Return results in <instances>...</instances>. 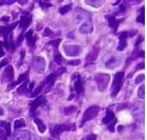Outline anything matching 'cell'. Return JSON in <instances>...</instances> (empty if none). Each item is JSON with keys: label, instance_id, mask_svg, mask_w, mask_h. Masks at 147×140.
Listing matches in <instances>:
<instances>
[{"label": "cell", "instance_id": "obj_9", "mask_svg": "<svg viewBox=\"0 0 147 140\" xmlns=\"http://www.w3.org/2000/svg\"><path fill=\"white\" fill-rule=\"evenodd\" d=\"M13 140H31V133L25 130L17 131L14 133Z\"/></svg>", "mask_w": 147, "mask_h": 140}, {"label": "cell", "instance_id": "obj_16", "mask_svg": "<svg viewBox=\"0 0 147 140\" xmlns=\"http://www.w3.org/2000/svg\"><path fill=\"white\" fill-rule=\"evenodd\" d=\"M16 25H17V22L13 23V24H11L9 27H7V25H6V27H2V28H0V35H2V36H4V38H6L9 34L12 33V30L15 28Z\"/></svg>", "mask_w": 147, "mask_h": 140}, {"label": "cell", "instance_id": "obj_2", "mask_svg": "<svg viewBox=\"0 0 147 140\" xmlns=\"http://www.w3.org/2000/svg\"><path fill=\"white\" fill-rule=\"evenodd\" d=\"M123 79H124V73L123 72H119L116 74L115 76V80H113V91H111V96L115 97L118 95L120 92L121 88L123 84Z\"/></svg>", "mask_w": 147, "mask_h": 140}, {"label": "cell", "instance_id": "obj_24", "mask_svg": "<svg viewBox=\"0 0 147 140\" xmlns=\"http://www.w3.org/2000/svg\"><path fill=\"white\" fill-rule=\"evenodd\" d=\"M54 59H55V61L57 62V63H59V64L63 63V57L60 55V53H59L57 50H56L55 54H54Z\"/></svg>", "mask_w": 147, "mask_h": 140}, {"label": "cell", "instance_id": "obj_11", "mask_svg": "<svg viewBox=\"0 0 147 140\" xmlns=\"http://www.w3.org/2000/svg\"><path fill=\"white\" fill-rule=\"evenodd\" d=\"M14 79V67L12 65H7L3 72V81L9 82Z\"/></svg>", "mask_w": 147, "mask_h": 140}, {"label": "cell", "instance_id": "obj_32", "mask_svg": "<svg viewBox=\"0 0 147 140\" xmlns=\"http://www.w3.org/2000/svg\"><path fill=\"white\" fill-rule=\"evenodd\" d=\"M138 96L141 98V99H143V98L145 97V86H144V85H141V88H139Z\"/></svg>", "mask_w": 147, "mask_h": 140}, {"label": "cell", "instance_id": "obj_5", "mask_svg": "<svg viewBox=\"0 0 147 140\" xmlns=\"http://www.w3.org/2000/svg\"><path fill=\"white\" fill-rule=\"evenodd\" d=\"M34 67H35V70H36L37 73H43L44 71H45V67H46V62L44 60V58L43 57H36L35 59V62H34Z\"/></svg>", "mask_w": 147, "mask_h": 140}, {"label": "cell", "instance_id": "obj_14", "mask_svg": "<svg viewBox=\"0 0 147 140\" xmlns=\"http://www.w3.org/2000/svg\"><path fill=\"white\" fill-rule=\"evenodd\" d=\"M98 54H99V44H96L94 46L92 51H90V53L86 57V61L87 62H94L97 59V57H98Z\"/></svg>", "mask_w": 147, "mask_h": 140}, {"label": "cell", "instance_id": "obj_26", "mask_svg": "<svg viewBox=\"0 0 147 140\" xmlns=\"http://www.w3.org/2000/svg\"><path fill=\"white\" fill-rule=\"evenodd\" d=\"M76 111H77V107H74V105H71V107H65L64 113H65V115H71V114H74Z\"/></svg>", "mask_w": 147, "mask_h": 140}, {"label": "cell", "instance_id": "obj_38", "mask_svg": "<svg viewBox=\"0 0 147 140\" xmlns=\"http://www.w3.org/2000/svg\"><path fill=\"white\" fill-rule=\"evenodd\" d=\"M40 5L45 10V9H49V6H52V4H51V3H44V2H42V1H41V2H40Z\"/></svg>", "mask_w": 147, "mask_h": 140}, {"label": "cell", "instance_id": "obj_37", "mask_svg": "<svg viewBox=\"0 0 147 140\" xmlns=\"http://www.w3.org/2000/svg\"><path fill=\"white\" fill-rule=\"evenodd\" d=\"M43 35H44L45 37H47V36H52V35H53V32H52L51 30H49V28H47V29H45V31H44V34H43Z\"/></svg>", "mask_w": 147, "mask_h": 140}, {"label": "cell", "instance_id": "obj_41", "mask_svg": "<svg viewBox=\"0 0 147 140\" xmlns=\"http://www.w3.org/2000/svg\"><path fill=\"white\" fill-rule=\"evenodd\" d=\"M15 2V0H9V1H0V5L1 4H12Z\"/></svg>", "mask_w": 147, "mask_h": 140}, {"label": "cell", "instance_id": "obj_44", "mask_svg": "<svg viewBox=\"0 0 147 140\" xmlns=\"http://www.w3.org/2000/svg\"><path fill=\"white\" fill-rule=\"evenodd\" d=\"M23 58H24V51H23V52H21V56H20V62H19V63H18L19 67L21 65L22 61H23Z\"/></svg>", "mask_w": 147, "mask_h": 140}, {"label": "cell", "instance_id": "obj_27", "mask_svg": "<svg viewBox=\"0 0 147 140\" xmlns=\"http://www.w3.org/2000/svg\"><path fill=\"white\" fill-rule=\"evenodd\" d=\"M24 125H25V121L23 119H18V120H16L15 123H14L15 128H21V126H24Z\"/></svg>", "mask_w": 147, "mask_h": 140}, {"label": "cell", "instance_id": "obj_3", "mask_svg": "<svg viewBox=\"0 0 147 140\" xmlns=\"http://www.w3.org/2000/svg\"><path fill=\"white\" fill-rule=\"evenodd\" d=\"M99 113V107H88L87 110L85 111V113L83 114V118H82V122L81 123H85L86 121H88V120H92L96 117V116L98 115Z\"/></svg>", "mask_w": 147, "mask_h": 140}, {"label": "cell", "instance_id": "obj_31", "mask_svg": "<svg viewBox=\"0 0 147 140\" xmlns=\"http://www.w3.org/2000/svg\"><path fill=\"white\" fill-rule=\"evenodd\" d=\"M44 85H45V84H44V82L41 83V84H40L39 86H38V88H37L36 90H35L34 92H33V94H32V96H37V95L39 94L40 92H41V91L43 90V86H44Z\"/></svg>", "mask_w": 147, "mask_h": 140}, {"label": "cell", "instance_id": "obj_40", "mask_svg": "<svg viewBox=\"0 0 147 140\" xmlns=\"http://www.w3.org/2000/svg\"><path fill=\"white\" fill-rule=\"evenodd\" d=\"M86 140H97V136L95 134H89L86 138Z\"/></svg>", "mask_w": 147, "mask_h": 140}, {"label": "cell", "instance_id": "obj_21", "mask_svg": "<svg viewBox=\"0 0 147 140\" xmlns=\"http://www.w3.org/2000/svg\"><path fill=\"white\" fill-rule=\"evenodd\" d=\"M35 122H36V124L38 125V130L40 131V133H44L46 131V126L45 124L43 123L42 120H40L39 118H36L35 119Z\"/></svg>", "mask_w": 147, "mask_h": 140}, {"label": "cell", "instance_id": "obj_25", "mask_svg": "<svg viewBox=\"0 0 147 140\" xmlns=\"http://www.w3.org/2000/svg\"><path fill=\"white\" fill-rule=\"evenodd\" d=\"M0 124L4 126V130H5V132H4V133H5L6 137H7V136H9V135H11V125H9V123H6V122L1 121V122H0Z\"/></svg>", "mask_w": 147, "mask_h": 140}, {"label": "cell", "instance_id": "obj_34", "mask_svg": "<svg viewBox=\"0 0 147 140\" xmlns=\"http://www.w3.org/2000/svg\"><path fill=\"white\" fill-rule=\"evenodd\" d=\"M138 21L144 24V7H142V13L138 16Z\"/></svg>", "mask_w": 147, "mask_h": 140}, {"label": "cell", "instance_id": "obj_39", "mask_svg": "<svg viewBox=\"0 0 147 140\" xmlns=\"http://www.w3.org/2000/svg\"><path fill=\"white\" fill-rule=\"evenodd\" d=\"M0 140H6V135L5 133L0 128Z\"/></svg>", "mask_w": 147, "mask_h": 140}, {"label": "cell", "instance_id": "obj_35", "mask_svg": "<svg viewBox=\"0 0 147 140\" xmlns=\"http://www.w3.org/2000/svg\"><path fill=\"white\" fill-rule=\"evenodd\" d=\"M9 58H6V59H3V60L0 62V69H1V67H6V64L9 63Z\"/></svg>", "mask_w": 147, "mask_h": 140}, {"label": "cell", "instance_id": "obj_42", "mask_svg": "<svg viewBox=\"0 0 147 140\" xmlns=\"http://www.w3.org/2000/svg\"><path fill=\"white\" fill-rule=\"evenodd\" d=\"M64 72H66L65 67H61V69H59V71L56 73V76H58V75H60V74H62V73H64Z\"/></svg>", "mask_w": 147, "mask_h": 140}, {"label": "cell", "instance_id": "obj_8", "mask_svg": "<svg viewBox=\"0 0 147 140\" xmlns=\"http://www.w3.org/2000/svg\"><path fill=\"white\" fill-rule=\"evenodd\" d=\"M120 62H121V60H120V58L118 57V56L110 55L109 57H108L107 60H106V62H105V65H106L107 69L113 70V69H115V67H117L118 65H119Z\"/></svg>", "mask_w": 147, "mask_h": 140}, {"label": "cell", "instance_id": "obj_18", "mask_svg": "<svg viewBox=\"0 0 147 140\" xmlns=\"http://www.w3.org/2000/svg\"><path fill=\"white\" fill-rule=\"evenodd\" d=\"M25 38H26V41H28V46H35V41H36V38H35L34 36V33H33V31L30 30L26 33V35H25Z\"/></svg>", "mask_w": 147, "mask_h": 140}, {"label": "cell", "instance_id": "obj_4", "mask_svg": "<svg viewBox=\"0 0 147 140\" xmlns=\"http://www.w3.org/2000/svg\"><path fill=\"white\" fill-rule=\"evenodd\" d=\"M75 17H76L77 21L80 22V24H82V23L88 21V20H92L90 17H89V15L85 12V11L80 10V9L75 10Z\"/></svg>", "mask_w": 147, "mask_h": 140}, {"label": "cell", "instance_id": "obj_17", "mask_svg": "<svg viewBox=\"0 0 147 140\" xmlns=\"http://www.w3.org/2000/svg\"><path fill=\"white\" fill-rule=\"evenodd\" d=\"M127 33H121L120 34V36H119V40H120V44L119 46H118V50L119 51H122V50L125 49V46H126V40H127Z\"/></svg>", "mask_w": 147, "mask_h": 140}, {"label": "cell", "instance_id": "obj_20", "mask_svg": "<svg viewBox=\"0 0 147 140\" xmlns=\"http://www.w3.org/2000/svg\"><path fill=\"white\" fill-rule=\"evenodd\" d=\"M106 19H107L109 27H111V28H113V29H117L119 21H117L115 17H113V16H106Z\"/></svg>", "mask_w": 147, "mask_h": 140}, {"label": "cell", "instance_id": "obj_1", "mask_svg": "<svg viewBox=\"0 0 147 140\" xmlns=\"http://www.w3.org/2000/svg\"><path fill=\"white\" fill-rule=\"evenodd\" d=\"M110 76L108 74H97L95 76V81L98 85V88L100 92H104L107 88Z\"/></svg>", "mask_w": 147, "mask_h": 140}, {"label": "cell", "instance_id": "obj_13", "mask_svg": "<svg viewBox=\"0 0 147 140\" xmlns=\"http://www.w3.org/2000/svg\"><path fill=\"white\" fill-rule=\"evenodd\" d=\"M92 20H88V21L84 22L82 24H80V28H79V31L81 32L82 34H90L92 32Z\"/></svg>", "mask_w": 147, "mask_h": 140}, {"label": "cell", "instance_id": "obj_43", "mask_svg": "<svg viewBox=\"0 0 147 140\" xmlns=\"http://www.w3.org/2000/svg\"><path fill=\"white\" fill-rule=\"evenodd\" d=\"M80 63V60H75V61H68V64L71 65H78Z\"/></svg>", "mask_w": 147, "mask_h": 140}, {"label": "cell", "instance_id": "obj_33", "mask_svg": "<svg viewBox=\"0 0 147 140\" xmlns=\"http://www.w3.org/2000/svg\"><path fill=\"white\" fill-rule=\"evenodd\" d=\"M61 42V39H58V40H53V41H49V46H53L54 48H55L56 50H57V48H58L59 43Z\"/></svg>", "mask_w": 147, "mask_h": 140}, {"label": "cell", "instance_id": "obj_45", "mask_svg": "<svg viewBox=\"0 0 147 140\" xmlns=\"http://www.w3.org/2000/svg\"><path fill=\"white\" fill-rule=\"evenodd\" d=\"M2 42H0V58L2 57V56H4V52L2 51Z\"/></svg>", "mask_w": 147, "mask_h": 140}, {"label": "cell", "instance_id": "obj_36", "mask_svg": "<svg viewBox=\"0 0 147 140\" xmlns=\"http://www.w3.org/2000/svg\"><path fill=\"white\" fill-rule=\"evenodd\" d=\"M144 76H145V75H139V76L137 77V79H136V83H137V84H139L140 82H142V81L144 80Z\"/></svg>", "mask_w": 147, "mask_h": 140}, {"label": "cell", "instance_id": "obj_6", "mask_svg": "<svg viewBox=\"0 0 147 140\" xmlns=\"http://www.w3.org/2000/svg\"><path fill=\"white\" fill-rule=\"evenodd\" d=\"M132 113H134L135 118L137 119L138 121H142V120H143V117H144V115H143V113H144V111H143V104L140 103V102L136 103L134 109H132Z\"/></svg>", "mask_w": 147, "mask_h": 140}, {"label": "cell", "instance_id": "obj_47", "mask_svg": "<svg viewBox=\"0 0 147 140\" xmlns=\"http://www.w3.org/2000/svg\"><path fill=\"white\" fill-rule=\"evenodd\" d=\"M19 3L20 4H24V3H26V1H19Z\"/></svg>", "mask_w": 147, "mask_h": 140}, {"label": "cell", "instance_id": "obj_23", "mask_svg": "<svg viewBox=\"0 0 147 140\" xmlns=\"http://www.w3.org/2000/svg\"><path fill=\"white\" fill-rule=\"evenodd\" d=\"M28 71L25 74H22V75H20L19 79L17 80V82H16V83H13V84L9 88H9H12L13 86H15L16 84H19V83H22V81H25V80H26V77H28Z\"/></svg>", "mask_w": 147, "mask_h": 140}, {"label": "cell", "instance_id": "obj_28", "mask_svg": "<svg viewBox=\"0 0 147 140\" xmlns=\"http://www.w3.org/2000/svg\"><path fill=\"white\" fill-rule=\"evenodd\" d=\"M71 9V4H67V5L65 6H62V7H60V14L64 15L65 13H67Z\"/></svg>", "mask_w": 147, "mask_h": 140}, {"label": "cell", "instance_id": "obj_10", "mask_svg": "<svg viewBox=\"0 0 147 140\" xmlns=\"http://www.w3.org/2000/svg\"><path fill=\"white\" fill-rule=\"evenodd\" d=\"M31 22H32V16L30 15V13H28V12L23 13V15L21 16V19H20V22H19L21 29L25 30L28 25L31 24Z\"/></svg>", "mask_w": 147, "mask_h": 140}, {"label": "cell", "instance_id": "obj_46", "mask_svg": "<svg viewBox=\"0 0 147 140\" xmlns=\"http://www.w3.org/2000/svg\"><path fill=\"white\" fill-rule=\"evenodd\" d=\"M9 20V17H3V18H1V21H3V22H7Z\"/></svg>", "mask_w": 147, "mask_h": 140}, {"label": "cell", "instance_id": "obj_12", "mask_svg": "<svg viewBox=\"0 0 147 140\" xmlns=\"http://www.w3.org/2000/svg\"><path fill=\"white\" fill-rule=\"evenodd\" d=\"M71 128H68L67 124H62V125H55L51 128V133L54 137H57L59 135L61 134L63 131H66V130H69Z\"/></svg>", "mask_w": 147, "mask_h": 140}, {"label": "cell", "instance_id": "obj_29", "mask_svg": "<svg viewBox=\"0 0 147 140\" xmlns=\"http://www.w3.org/2000/svg\"><path fill=\"white\" fill-rule=\"evenodd\" d=\"M86 4H88V5H92V6H96V7H99L100 5H102V1H86Z\"/></svg>", "mask_w": 147, "mask_h": 140}, {"label": "cell", "instance_id": "obj_30", "mask_svg": "<svg viewBox=\"0 0 147 140\" xmlns=\"http://www.w3.org/2000/svg\"><path fill=\"white\" fill-rule=\"evenodd\" d=\"M26 88H28V80H25L24 82L22 83V85L20 86V88L18 90V92L20 94H23L24 92H26Z\"/></svg>", "mask_w": 147, "mask_h": 140}, {"label": "cell", "instance_id": "obj_15", "mask_svg": "<svg viewBox=\"0 0 147 140\" xmlns=\"http://www.w3.org/2000/svg\"><path fill=\"white\" fill-rule=\"evenodd\" d=\"M45 97H43V96H40V97L36 98L34 101H32L31 103V111L32 112H34V111H36V109L38 107H40L41 104H43L44 102H45Z\"/></svg>", "mask_w": 147, "mask_h": 140}, {"label": "cell", "instance_id": "obj_7", "mask_svg": "<svg viewBox=\"0 0 147 140\" xmlns=\"http://www.w3.org/2000/svg\"><path fill=\"white\" fill-rule=\"evenodd\" d=\"M64 52L67 56L75 57V56H78L81 53V48L79 46H65Z\"/></svg>", "mask_w": 147, "mask_h": 140}, {"label": "cell", "instance_id": "obj_22", "mask_svg": "<svg viewBox=\"0 0 147 140\" xmlns=\"http://www.w3.org/2000/svg\"><path fill=\"white\" fill-rule=\"evenodd\" d=\"M75 90L77 91L78 94H80L82 92V82H81V79H80L78 74H77V81L75 82Z\"/></svg>", "mask_w": 147, "mask_h": 140}, {"label": "cell", "instance_id": "obj_19", "mask_svg": "<svg viewBox=\"0 0 147 140\" xmlns=\"http://www.w3.org/2000/svg\"><path fill=\"white\" fill-rule=\"evenodd\" d=\"M111 121H116V118H115V114H113L111 111H107V113H106V116H105L104 118H103L102 122H103L104 124H108V123H110Z\"/></svg>", "mask_w": 147, "mask_h": 140}]
</instances>
